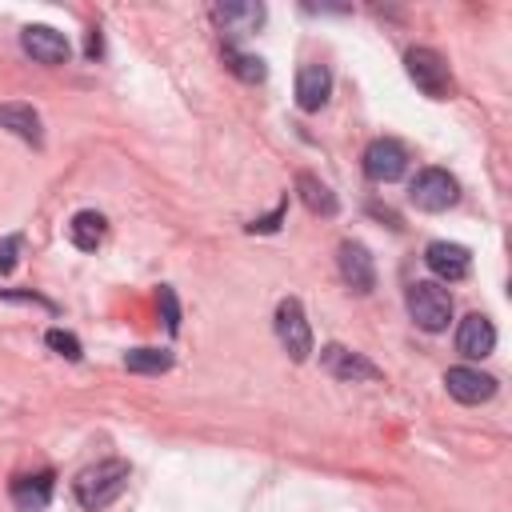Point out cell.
Segmentation results:
<instances>
[{
	"label": "cell",
	"mask_w": 512,
	"mask_h": 512,
	"mask_svg": "<svg viewBox=\"0 0 512 512\" xmlns=\"http://www.w3.org/2000/svg\"><path fill=\"white\" fill-rule=\"evenodd\" d=\"M88 56H100V36H96V28H92V36H88Z\"/></svg>",
	"instance_id": "484cf974"
},
{
	"label": "cell",
	"mask_w": 512,
	"mask_h": 512,
	"mask_svg": "<svg viewBox=\"0 0 512 512\" xmlns=\"http://www.w3.org/2000/svg\"><path fill=\"white\" fill-rule=\"evenodd\" d=\"M456 348H460V356H468V360H484V356L496 348V328H492V320L480 316V312L464 316L460 328H456Z\"/></svg>",
	"instance_id": "4fadbf2b"
},
{
	"label": "cell",
	"mask_w": 512,
	"mask_h": 512,
	"mask_svg": "<svg viewBox=\"0 0 512 512\" xmlns=\"http://www.w3.org/2000/svg\"><path fill=\"white\" fill-rule=\"evenodd\" d=\"M336 264H340V276H344V284H348L352 292H372V288H376V264H372V256H368L364 244L344 240Z\"/></svg>",
	"instance_id": "30bf717a"
},
{
	"label": "cell",
	"mask_w": 512,
	"mask_h": 512,
	"mask_svg": "<svg viewBox=\"0 0 512 512\" xmlns=\"http://www.w3.org/2000/svg\"><path fill=\"white\" fill-rule=\"evenodd\" d=\"M364 172H368V180H376V184L400 180V176L408 172V148H404L400 140H392V136L372 140V144L364 148Z\"/></svg>",
	"instance_id": "8992f818"
},
{
	"label": "cell",
	"mask_w": 512,
	"mask_h": 512,
	"mask_svg": "<svg viewBox=\"0 0 512 512\" xmlns=\"http://www.w3.org/2000/svg\"><path fill=\"white\" fill-rule=\"evenodd\" d=\"M276 336H280V344H284V352L292 360H308V352H312V328H308V316H304L300 300L288 296V300L276 304Z\"/></svg>",
	"instance_id": "5b68a950"
},
{
	"label": "cell",
	"mask_w": 512,
	"mask_h": 512,
	"mask_svg": "<svg viewBox=\"0 0 512 512\" xmlns=\"http://www.w3.org/2000/svg\"><path fill=\"white\" fill-rule=\"evenodd\" d=\"M20 44H24V52L36 60V64H64L68 60V40H64V32H56V28H48V24H28L24 32H20Z\"/></svg>",
	"instance_id": "9c48e42d"
},
{
	"label": "cell",
	"mask_w": 512,
	"mask_h": 512,
	"mask_svg": "<svg viewBox=\"0 0 512 512\" xmlns=\"http://www.w3.org/2000/svg\"><path fill=\"white\" fill-rule=\"evenodd\" d=\"M408 200L420 208V212H444L460 200V184L456 176H448L444 168H420L412 176V188H408Z\"/></svg>",
	"instance_id": "277c9868"
},
{
	"label": "cell",
	"mask_w": 512,
	"mask_h": 512,
	"mask_svg": "<svg viewBox=\"0 0 512 512\" xmlns=\"http://www.w3.org/2000/svg\"><path fill=\"white\" fill-rule=\"evenodd\" d=\"M444 384H448V396L460 400V404H484L496 396V380L480 368H468V364H456L444 372Z\"/></svg>",
	"instance_id": "ba28073f"
},
{
	"label": "cell",
	"mask_w": 512,
	"mask_h": 512,
	"mask_svg": "<svg viewBox=\"0 0 512 512\" xmlns=\"http://www.w3.org/2000/svg\"><path fill=\"white\" fill-rule=\"evenodd\" d=\"M224 64H228L240 80H248V84H260V80L268 76V68H264V60H260V56L240 52V48H232V44H224Z\"/></svg>",
	"instance_id": "ffe728a7"
},
{
	"label": "cell",
	"mask_w": 512,
	"mask_h": 512,
	"mask_svg": "<svg viewBox=\"0 0 512 512\" xmlns=\"http://www.w3.org/2000/svg\"><path fill=\"white\" fill-rule=\"evenodd\" d=\"M408 316L424 328V332H444L452 320V296L444 284L436 280H416L408 284Z\"/></svg>",
	"instance_id": "7a4b0ae2"
},
{
	"label": "cell",
	"mask_w": 512,
	"mask_h": 512,
	"mask_svg": "<svg viewBox=\"0 0 512 512\" xmlns=\"http://www.w3.org/2000/svg\"><path fill=\"white\" fill-rule=\"evenodd\" d=\"M0 128L16 132L28 144H40V116L32 112V104H0Z\"/></svg>",
	"instance_id": "2e32d148"
},
{
	"label": "cell",
	"mask_w": 512,
	"mask_h": 512,
	"mask_svg": "<svg viewBox=\"0 0 512 512\" xmlns=\"http://www.w3.org/2000/svg\"><path fill=\"white\" fill-rule=\"evenodd\" d=\"M404 68H408L412 84H416L424 96H432V100H444V96L452 92V72H448L444 56H440L436 48H408V56H404Z\"/></svg>",
	"instance_id": "3957f363"
},
{
	"label": "cell",
	"mask_w": 512,
	"mask_h": 512,
	"mask_svg": "<svg viewBox=\"0 0 512 512\" xmlns=\"http://www.w3.org/2000/svg\"><path fill=\"white\" fill-rule=\"evenodd\" d=\"M104 232H108V220H104L100 212H92V208H84V212H76V216L68 220V240H72L80 252H96L100 240H104Z\"/></svg>",
	"instance_id": "9a60e30c"
},
{
	"label": "cell",
	"mask_w": 512,
	"mask_h": 512,
	"mask_svg": "<svg viewBox=\"0 0 512 512\" xmlns=\"http://www.w3.org/2000/svg\"><path fill=\"white\" fill-rule=\"evenodd\" d=\"M12 496L20 508H44L48 496H52V472H40V476H20L12 484Z\"/></svg>",
	"instance_id": "ac0fdd59"
},
{
	"label": "cell",
	"mask_w": 512,
	"mask_h": 512,
	"mask_svg": "<svg viewBox=\"0 0 512 512\" xmlns=\"http://www.w3.org/2000/svg\"><path fill=\"white\" fill-rule=\"evenodd\" d=\"M124 488H128V464H124V460H100V464L84 468V472L72 480L76 504H80L84 512L108 508L112 500H120Z\"/></svg>",
	"instance_id": "6da1fadb"
},
{
	"label": "cell",
	"mask_w": 512,
	"mask_h": 512,
	"mask_svg": "<svg viewBox=\"0 0 512 512\" xmlns=\"http://www.w3.org/2000/svg\"><path fill=\"white\" fill-rule=\"evenodd\" d=\"M0 300H32V304H40V308L52 312V300H44V296H36V292H0Z\"/></svg>",
	"instance_id": "d4e9b609"
},
{
	"label": "cell",
	"mask_w": 512,
	"mask_h": 512,
	"mask_svg": "<svg viewBox=\"0 0 512 512\" xmlns=\"http://www.w3.org/2000/svg\"><path fill=\"white\" fill-rule=\"evenodd\" d=\"M16 256H20V236H4L0 240V272H12Z\"/></svg>",
	"instance_id": "cb8c5ba5"
},
{
	"label": "cell",
	"mask_w": 512,
	"mask_h": 512,
	"mask_svg": "<svg viewBox=\"0 0 512 512\" xmlns=\"http://www.w3.org/2000/svg\"><path fill=\"white\" fill-rule=\"evenodd\" d=\"M160 312H164L168 332H180V304H176V292L168 284H160Z\"/></svg>",
	"instance_id": "7402d4cb"
},
{
	"label": "cell",
	"mask_w": 512,
	"mask_h": 512,
	"mask_svg": "<svg viewBox=\"0 0 512 512\" xmlns=\"http://www.w3.org/2000/svg\"><path fill=\"white\" fill-rule=\"evenodd\" d=\"M284 212H288V200H280V204H276L268 216L252 220V224H248V232H276V228H280V220H284Z\"/></svg>",
	"instance_id": "603a6c76"
},
{
	"label": "cell",
	"mask_w": 512,
	"mask_h": 512,
	"mask_svg": "<svg viewBox=\"0 0 512 512\" xmlns=\"http://www.w3.org/2000/svg\"><path fill=\"white\" fill-rule=\"evenodd\" d=\"M320 364L328 368V376H336V380H344V384L380 380V368H376L368 356H360V352H352V348H344V344H324V348H320Z\"/></svg>",
	"instance_id": "52a82bcc"
},
{
	"label": "cell",
	"mask_w": 512,
	"mask_h": 512,
	"mask_svg": "<svg viewBox=\"0 0 512 512\" xmlns=\"http://www.w3.org/2000/svg\"><path fill=\"white\" fill-rule=\"evenodd\" d=\"M328 92H332L328 64H300V72H296V104L304 112H320L328 104Z\"/></svg>",
	"instance_id": "7c38bea8"
},
{
	"label": "cell",
	"mask_w": 512,
	"mask_h": 512,
	"mask_svg": "<svg viewBox=\"0 0 512 512\" xmlns=\"http://www.w3.org/2000/svg\"><path fill=\"white\" fill-rule=\"evenodd\" d=\"M296 196L304 200V208L308 212H316V216H336V192L320 180V176H312V172H300L296 176Z\"/></svg>",
	"instance_id": "5bb4252c"
},
{
	"label": "cell",
	"mask_w": 512,
	"mask_h": 512,
	"mask_svg": "<svg viewBox=\"0 0 512 512\" xmlns=\"http://www.w3.org/2000/svg\"><path fill=\"white\" fill-rule=\"evenodd\" d=\"M216 20L228 32H256L264 24V4H216Z\"/></svg>",
	"instance_id": "e0dca14e"
},
{
	"label": "cell",
	"mask_w": 512,
	"mask_h": 512,
	"mask_svg": "<svg viewBox=\"0 0 512 512\" xmlns=\"http://www.w3.org/2000/svg\"><path fill=\"white\" fill-rule=\"evenodd\" d=\"M44 344L56 352V356H64V360H80L84 352H80V340L72 336V332H64V328H52L48 336H44Z\"/></svg>",
	"instance_id": "44dd1931"
},
{
	"label": "cell",
	"mask_w": 512,
	"mask_h": 512,
	"mask_svg": "<svg viewBox=\"0 0 512 512\" xmlns=\"http://www.w3.org/2000/svg\"><path fill=\"white\" fill-rule=\"evenodd\" d=\"M424 264L440 280H464L468 268H472V252L464 244H452V240H432L428 252H424Z\"/></svg>",
	"instance_id": "8fae6325"
},
{
	"label": "cell",
	"mask_w": 512,
	"mask_h": 512,
	"mask_svg": "<svg viewBox=\"0 0 512 512\" xmlns=\"http://www.w3.org/2000/svg\"><path fill=\"white\" fill-rule=\"evenodd\" d=\"M124 368L128 372L156 376V372H168L172 368V352L168 348H132V352H124Z\"/></svg>",
	"instance_id": "d6986e66"
}]
</instances>
